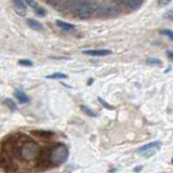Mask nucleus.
I'll return each mask as SVG.
<instances>
[{"label":"nucleus","mask_w":173,"mask_h":173,"mask_svg":"<svg viewBox=\"0 0 173 173\" xmlns=\"http://www.w3.org/2000/svg\"><path fill=\"white\" fill-rule=\"evenodd\" d=\"M81 2L80 0H66L64 2V10L67 12H76Z\"/></svg>","instance_id":"nucleus-4"},{"label":"nucleus","mask_w":173,"mask_h":173,"mask_svg":"<svg viewBox=\"0 0 173 173\" xmlns=\"http://www.w3.org/2000/svg\"><path fill=\"white\" fill-rule=\"evenodd\" d=\"M48 78H49V79H65V78H67V76L61 73H55V74H52V75L48 76Z\"/></svg>","instance_id":"nucleus-11"},{"label":"nucleus","mask_w":173,"mask_h":173,"mask_svg":"<svg viewBox=\"0 0 173 173\" xmlns=\"http://www.w3.org/2000/svg\"><path fill=\"white\" fill-rule=\"evenodd\" d=\"M119 1H121L124 5H127L128 7H131V8H136L138 6H140L142 3L141 0H119Z\"/></svg>","instance_id":"nucleus-10"},{"label":"nucleus","mask_w":173,"mask_h":173,"mask_svg":"<svg viewBox=\"0 0 173 173\" xmlns=\"http://www.w3.org/2000/svg\"><path fill=\"white\" fill-rule=\"evenodd\" d=\"M83 53L93 56H105L111 54V52L109 50H86V51H83Z\"/></svg>","instance_id":"nucleus-6"},{"label":"nucleus","mask_w":173,"mask_h":173,"mask_svg":"<svg viewBox=\"0 0 173 173\" xmlns=\"http://www.w3.org/2000/svg\"><path fill=\"white\" fill-rule=\"evenodd\" d=\"M13 6L18 14L24 15L26 13V6L23 2V0H13Z\"/></svg>","instance_id":"nucleus-5"},{"label":"nucleus","mask_w":173,"mask_h":173,"mask_svg":"<svg viewBox=\"0 0 173 173\" xmlns=\"http://www.w3.org/2000/svg\"><path fill=\"white\" fill-rule=\"evenodd\" d=\"M35 10H36V13H37V14H39V15H45V14H46L45 10L42 9V8H40V7L35 8Z\"/></svg>","instance_id":"nucleus-17"},{"label":"nucleus","mask_w":173,"mask_h":173,"mask_svg":"<svg viewBox=\"0 0 173 173\" xmlns=\"http://www.w3.org/2000/svg\"><path fill=\"white\" fill-rule=\"evenodd\" d=\"M147 63L151 65H157V66H160V65H161V61L158 60V58H148V60H147Z\"/></svg>","instance_id":"nucleus-12"},{"label":"nucleus","mask_w":173,"mask_h":173,"mask_svg":"<svg viewBox=\"0 0 173 173\" xmlns=\"http://www.w3.org/2000/svg\"><path fill=\"white\" fill-rule=\"evenodd\" d=\"M170 1H171V0H159V6H161V7H164V6L168 5Z\"/></svg>","instance_id":"nucleus-20"},{"label":"nucleus","mask_w":173,"mask_h":173,"mask_svg":"<svg viewBox=\"0 0 173 173\" xmlns=\"http://www.w3.org/2000/svg\"><path fill=\"white\" fill-rule=\"evenodd\" d=\"M18 64L23 65V66H31V65H33V63H31L30 61H28V60H20V61H18Z\"/></svg>","instance_id":"nucleus-14"},{"label":"nucleus","mask_w":173,"mask_h":173,"mask_svg":"<svg viewBox=\"0 0 173 173\" xmlns=\"http://www.w3.org/2000/svg\"><path fill=\"white\" fill-rule=\"evenodd\" d=\"M5 104L7 105V106L9 107L10 109H12V111H14V109L16 108L15 103H14L13 101H11V100H6V101H5Z\"/></svg>","instance_id":"nucleus-13"},{"label":"nucleus","mask_w":173,"mask_h":173,"mask_svg":"<svg viewBox=\"0 0 173 173\" xmlns=\"http://www.w3.org/2000/svg\"><path fill=\"white\" fill-rule=\"evenodd\" d=\"M56 25H58L60 28L64 29V30H74V28H75V26H74L73 24H69V23H66V22H63V21H58L56 22Z\"/></svg>","instance_id":"nucleus-9"},{"label":"nucleus","mask_w":173,"mask_h":173,"mask_svg":"<svg viewBox=\"0 0 173 173\" xmlns=\"http://www.w3.org/2000/svg\"><path fill=\"white\" fill-rule=\"evenodd\" d=\"M99 101H100L101 104H103V106H104V107H106V108H108V109H113V106H111L109 104H107V103L105 102L104 100H102L101 98H99Z\"/></svg>","instance_id":"nucleus-16"},{"label":"nucleus","mask_w":173,"mask_h":173,"mask_svg":"<svg viewBox=\"0 0 173 173\" xmlns=\"http://www.w3.org/2000/svg\"><path fill=\"white\" fill-rule=\"evenodd\" d=\"M68 157L63 143H45L27 134H10L1 142L0 170L7 173H29L58 167Z\"/></svg>","instance_id":"nucleus-1"},{"label":"nucleus","mask_w":173,"mask_h":173,"mask_svg":"<svg viewBox=\"0 0 173 173\" xmlns=\"http://www.w3.org/2000/svg\"><path fill=\"white\" fill-rule=\"evenodd\" d=\"M160 146H161V143H160L159 141H156V142L149 143V144H146V145H144V146L140 147L136 151H138L140 155H145L146 153H148L145 157H151V156L154 155L156 151H159Z\"/></svg>","instance_id":"nucleus-2"},{"label":"nucleus","mask_w":173,"mask_h":173,"mask_svg":"<svg viewBox=\"0 0 173 173\" xmlns=\"http://www.w3.org/2000/svg\"><path fill=\"white\" fill-rule=\"evenodd\" d=\"M162 34L169 36V38H170V39L173 41V31H171V30H162Z\"/></svg>","instance_id":"nucleus-18"},{"label":"nucleus","mask_w":173,"mask_h":173,"mask_svg":"<svg viewBox=\"0 0 173 173\" xmlns=\"http://www.w3.org/2000/svg\"><path fill=\"white\" fill-rule=\"evenodd\" d=\"M25 1H26V3L29 6V7L34 8V9H35V8H37V7H38V6H37V3H36V1H35V0H25Z\"/></svg>","instance_id":"nucleus-15"},{"label":"nucleus","mask_w":173,"mask_h":173,"mask_svg":"<svg viewBox=\"0 0 173 173\" xmlns=\"http://www.w3.org/2000/svg\"><path fill=\"white\" fill-rule=\"evenodd\" d=\"M82 109H83V111H86V113L88 114L89 116H95V114H94L93 111H91L89 108H86V106H82Z\"/></svg>","instance_id":"nucleus-19"},{"label":"nucleus","mask_w":173,"mask_h":173,"mask_svg":"<svg viewBox=\"0 0 173 173\" xmlns=\"http://www.w3.org/2000/svg\"><path fill=\"white\" fill-rule=\"evenodd\" d=\"M27 24H28V26L30 28L35 29V30H42V25L38 21L34 20V18H28L27 20Z\"/></svg>","instance_id":"nucleus-7"},{"label":"nucleus","mask_w":173,"mask_h":173,"mask_svg":"<svg viewBox=\"0 0 173 173\" xmlns=\"http://www.w3.org/2000/svg\"><path fill=\"white\" fill-rule=\"evenodd\" d=\"M92 12H93V8L90 3L81 2L78 9L76 10V14L78 18H82V20H86L92 16Z\"/></svg>","instance_id":"nucleus-3"},{"label":"nucleus","mask_w":173,"mask_h":173,"mask_svg":"<svg viewBox=\"0 0 173 173\" xmlns=\"http://www.w3.org/2000/svg\"><path fill=\"white\" fill-rule=\"evenodd\" d=\"M172 162H173V159H172Z\"/></svg>","instance_id":"nucleus-21"},{"label":"nucleus","mask_w":173,"mask_h":173,"mask_svg":"<svg viewBox=\"0 0 173 173\" xmlns=\"http://www.w3.org/2000/svg\"><path fill=\"white\" fill-rule=\"evenodd\" d=\"M14 95H15V98L18 99L21 103H27L29 101L28 96H27L24 92L20 91V90H16V91L14 92Z\"/></svg>","instance_id":"nucleus-8"}]
</instances>
